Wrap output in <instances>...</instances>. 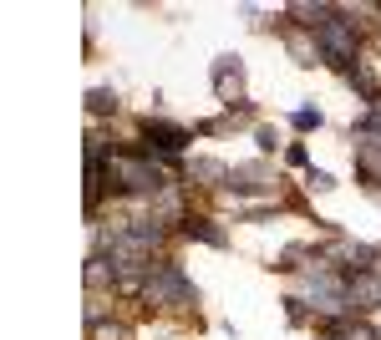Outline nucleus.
<instances>
[{
	"instance_id": "nucleus-1",
	"label": "nucleus",
	"mask_w": 381,
	"mask_h": 340,
	"mask_svg": "<svg viewBox=\"0 0 381 340\" xmlns=\"http://www.w3.org/2000/svg\"><path fill=\"white\" fill-rule=\"evenodd\" d=\"M295 127H300V133H310V127H320V112H295Z\"/></svg>"
}]
</instances>
